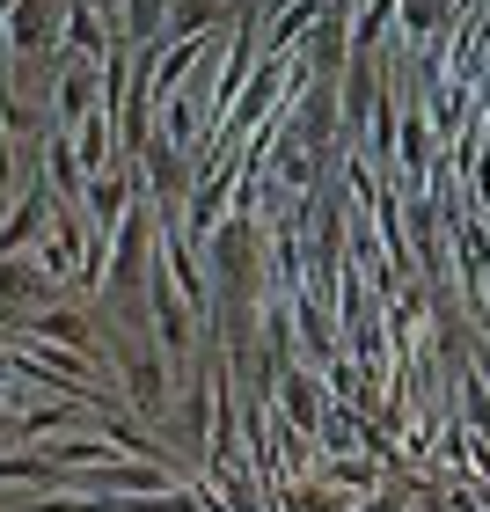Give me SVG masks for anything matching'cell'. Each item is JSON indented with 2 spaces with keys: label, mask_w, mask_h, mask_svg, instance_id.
Instances as JSON below:
<instances>
[{
  "label": "cell",
  "mask_w": 490,
  "mask_h": 512,
  "mask_svg": "<svg viewBox=\"0 0 490 512\" xmlns=\"http://www.w3.org/2000/svg\"><path fill=\"white\" fill-rule=\"evenodd\" d=\"M44 330H52V337H66V344H81V337H88V330H81L74 315H52V322H44Z\"/></svg>",
  "instance_id": "1"
}]
</instances>
